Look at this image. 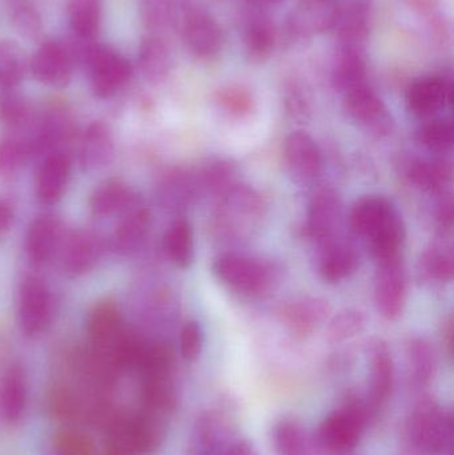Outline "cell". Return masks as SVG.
I'll return each instance as SVG.
<instances>
[{
	"label": "cell",
	"instance_id": "cell-1",
	"mask_svg": "<svg viewBox=\"0 0 454 455\" xmlns=\"http://www.w3.org/2000/svg\"><path fill=\"white\" fill-rule=\"evenodd\" d=\"M375 417L365 395L349 392L341 405L325 416L311 435L315 454H351Z\"/></svg>",
	"mask_w": 454,
	"mask_h": 455
},
{
	"label": "cell",
	"instance_id": "cell-2",
	"mask_svg": "<svg viewBox=\"0 0 454 455\" xmlns=\"http://www.w3.org/2000/svg\"><path fill=\"white\" fill-rule=\"evenodd\" d=\"M453 419L436 398L423 395L405 419L402 446L405 455H450Z\"/></svg>",
	"mask_w": 454,
	"mask_h": 455
},
{
	"label": "cell",
	"instance_id": "cell-3",
	"mask_svg": "<svg viewBox=\"0 0 454 455\" xmlns=\"http://www.w3.org/2000/svg\"><path fill=\"white\" fill-rule=\"evenodd\" d=\"M165 435V419L141 411L109 422L104 455H154Z\"/></svg>",
	"mask_w": 454,
	"mask_h": 455
},
{
	"label": "cell",
	"instance_id": "cell-4",
	"mask_svg": "<svg viewBox=\"0 0 454 455\" xmlns=\"http://www.w3.org/2000/svg\"><path fill=\"white\" fill-rule=\"evenodd\" d=\"M213 275L227 288L245 296H258L272 286L275 270L268 262L240 254H221L213 261Z\"/></svg>",
	"mask_w": 454,
	"mask_h": 455
},
{
	"label": "cell",
	"instance_id": "cell-5",
	"mask_svg": "<svg viewBox=\"0 0 454 455\" xmlns=\"http://www.w3.org/2000/svg\"><path fill=\"white\" fill-rule=\"evenodd\" d=\"M82 63L90 71L91 88L96 98H111L132 76L130 61L108 45L91 42L85 48Z\"/></svg>",
	"mask_w": 454,
	"mask_h": 455
},
{
	"label": "cell",
	"instance_id": "cell-6",
	"mask_svg": "<svg viewBox=\"0 0 454 455\" xmlns=\"http://www.w3.org/2000/svg\"><path fill=\"white\" fill-rule=\"evenodd\" d=\"M344 109L365 132L375 138H386L394 132V120L388 107L367 84L346 93Z\"/></svg>",
	"mask_w": 454,
	"mask_h": 455
},
{
	"label": "cell",
	"instance_id": "cell-7",
	"mask_svg": "<svg viewBox=\"0 0 454 455\" xmlns=\"http://www.w3.org/2000/svg\"><path fill=\"white\" fill-rule=\"evenodd\" d=\"M375 301L378 313L389 321H396L404 313L408 283L402 257L378 262Z\"/></svg>",
	"mask_w": 454,
	"mask_h": 455
},
{
	"label": "cell",
	"instance_id": "cell-8",
	"mask_svg": "<svg viewBox=\"0 0 454 455\" xmlns=\"http://www.w3.org/2000/svg\"><path fill=\"white\" fill-rule=\"evenodd\" d=\"M370 379L365 400L375 416L394 395L396 371L391 349L384 339H376L368 345Z\"/></svg>",
	"mask_w": 454,
	"mask_h": 455
},
{
	"label": "cell",
	"instance_id": "cell-9",
	"mask_svg": "<svg viewBox=\"0 0 454 455\" xmlns=\"http://www.w3.org/2000/svg\"><path fill=\"white\" fill-rule=\"evenodd\" d=\"M234 435V421L221 409H208L203 411L189 435V455H218L226 451Z\"/></svg>",
	"mask_w": 454,
	"mask_h": 455
},
{
	"label": "cell",
	"instance_id": "cell-10",
	"mask_svg": "<svg viewBox=\"0 0 454 455\" xmlns=\"http://www.w3.org/2000/svg\"><path fill=\"white\" fill-rule=\"evenodd\" d=\"M183 40L187 50L200 60H211L223 50L221 27L207 11L192 8L183 19Z\"/></svg>",
	"mask_w": 454,
	"mask_h": 455
},
{
	"label": "cell",
	"instance_id": "cell-11",
	"mask_svg": "<svg viewBox=\"0 0 454 455\" xmlns=\"http://www.w3.org/2000/svg\"><path fill=\"white\" fill-rule=\"evenodd\" d=\"M52 301L50 291L42 281L28 278L21 286L19 297V323L26 336L43 333L51 323Z\"/></svg>",
	"mask_w": 454,
	"mask_h": 455
},
{
	"label": "cell",
	"instance_id": "cell-12",
	"mask_svg": "<svg viewBox=\"0 0 454 455\" xmlns=\"http://www.w3.org/2000/svg\"><path fill=\"white\" fill-rule=\"evenodd\" d=\"M338 0H298L288 18V27L299 37H312L332 29L340 13Z\"/></svg>",
	"mask_w": 454,
	"mask_h": 455
},
{
	"label": "cell",
	"instance_id": "cell-13",
	"mask_svg": "<svg viewBox=\"0 0 454 455\" xmlns=\"http://www.w3.org/2000/svg\"><path fill=\"white\" fill-rule=\"evenodd\" d=\"M74 59L67 45L45 42L32 56L29 68L37 82L51 87H66L71 80Z\"/></svg>",
	"mask_w": 454,
	"mask_h": 455
},
{
	"label": "cell",
	"instance_id": "cell-14",
	"mask_svg": "<svg viewBox=\"0 0 454 455\" xmlns=\"http://www.w3.org/2000/svg\"><path fill=\"white\" fill-rule=\"evenodd\" d=\"M341 218V202L335 189L323 187L312 196L307 220V235L316 243H324L333 240Z\"/></svg>",
	"mask_w": 454,
	"mask_h": 455
},
{
	"label": "cell",
	"instance_id": "cell-15",
	"mask_svg": "<svg viewBox=\"0 0 454 455\" xmlns=\"http://www.w3.org/2000/svg\"><path fill=\"white\" fill-rule=\"evenodd\" d=\"M452 98V87L442 76L418 77L407 91L408 109L420 119H432L442 111Z\"/></svg>",
	"mask_w": 454,
	"mask_h": 455
},
{
	"label": "cell",
	"instance_id": "cell-16",
	"mask_svg": "<svg viewBox=\"0 0 454 455\" xmlns=\"http://www.w3.org/2000/svg\"><path fill=\"white\" fill-rule=\"evenodd\" d=\"M141 401L143 411L167 419L175 411L179 403L178 387L172 371L143 374Z\"/></svg>",
	"mask_w": 454,
	"mask_h": 455
},
{
	"label": "cell",
	"instance_id": "cell-17",
	"mask_svg": "<svg viewBox=\"0 0 454 455\" xmlns=\"http://www.w3.org/2000/svg\"><path fill=\"white\" fill-rule=\"evenodd\" d=\"M263 211V202L253 189L234 187L223 196L220 220L228 229L237 230L255 224Z\"/></svg>",
	"mask_w": 454,
	"mask_h": 455
},
{
	"label": "cell",
	"instance_id": "cell-18",
	"mask_svg": "<svg viewBox=\"0 0 454 455\" xmlns=\"http://www.w3.org/2000/svg\"><path fill=\"white\" fill-rule=\"evenodd\" d=\"M284 155L291 171L303 180H312L322 172L323 156L319 144L304 131H295L288 136Z\"/></svg>",
	"mask_w": 454,
	"mask_h": 455
},
{
	"label": "cell",
	"instance_id": "cell-19",
	"mask_svg": "<svg viewBox=\"0 0 454 455\" xmlns=\"http://www.w3.org/2000/svg\"><path fill=\"white\" fill-rule=\"evenodd\" d=\"M397 210L383 196H365L357 200L349 213V226L354 235L370 238L397 215Z\"/></svg>",
	"mask_w": 454,
	"mask_h": 455
},
{
	"label": "cell",
	"instance_id": "cell-20",
	"mask_svg": "<svg viewBox=\"0 0 454 455\" xmlns=\"http://www.w3.org/2000/svg\"><path fill=\"white\" fill-rule=\"evenodd\" d=\"M331 307L320 297H303L285 305L283 321L295 336L307 337L314 333L330 317Z\"/></svg>",
	"mask_w": 454,
	"mask_h": 455
},
{
	"label": "cell",
	"instance_id": "cell-21",
	"mask_svg": "<svg viewBox=\"0 0 454 455\" xmlns=\"http://www.w3.org/2000/svg\"><path fill=\"white\" fill-rule=\"evenodd\" d=\"M407 365L410 387L424 392L437 373L436 350L428 339H410L407 347Z\"/></svg>",
	"mask_w": 454,
	"mask_h": 455
},
{
	"label": "cell",
	"instance_id": "cell-22",
	"mask_svg": "<svg viewBox=\"0 0 454 455\" xmlns=\"http://www.w3.org/2000/svg\"><path fill=\"white\" fill-rule=\"evenodd\" d=\"M323 246L319 272L324 283L335 285L356 272L359 257L352 246L333 240Z\"/></svg>",
	"mask_w": 454,
	"mask_h": 455
},
{
	"label": "cell",
	"instance_id": "cell-23",
	"mask_svg": "<svg viewBox=\"0 0 454 455\" xmlns=\"http://www.w3.org/2000/svg\"><path fill=\"white\" fill-rule=\"evenodd\" d=\"M367 72V61L362 47L341 45L333 63L332 85L341 92H349L365 84Z\"/></svg>",
	"mask_w": 454,
	"mask_h": 455
},
{
	"label": "cell",
	"instance_id": "cell-24",
	"mask_svg": "<svg viewBox=\"0 0 454 455\" xmlns=\"http://www.w3.org/2000/svg\"><path fill=\"white\" fill-rule=\"evenodd\" d=\"M71 176V164L63 154H52L44 160L37 175V195L45 204L61 199Z\"/></svg>",
	"mask_w": 454,
	"mask_h": 455
},
{
	"label": "cell",
	"instance_id": "cell-25",
	"mask_svg": "<svg viewBox=\"0 0 454 455\" xmlns=\"http://www.w3.org/2000/svg\"><path fill=\"white\" fill-rule=\"evenodd\" d=\"M275 455H316L312 437L299 419L283 417L271 432Z\"/></svg>",
	"mask_w": 454,
	"mask_h": 455
},
{
	"label": "cell",
	"instance_id": "cell-26",
	"mask_svg": "<svg viewBox=\"0 0 454 455\" xmlns=\"http://www.w3.org/2000/svg\"><path fill=\"white\" fill-rule=\"evenodd\" d=\"M26 374L20 365H11L3 376L0 385V411L3 419L15 424L23 417L27 408Z\"/></svg>",
	"mask_w": 454,
	"mask_h": 455
},
{
	"label": "cell",
	"instance_id": "cell-27",
	"mask_svg": "<svg viewBox=\"0 0 454 455\" xmlns=\"http://www.w3.org/2000/svg\"><path fill=\"white\" fill-rule=\"evenodd\" d=\"M243 43L245 52L252 60L268 59L276 45V29L271 19L261 13L248 16L243 27Z\"/></svg>",
	"mask_w": 454,
	"mask_h": 455
},
{
	"label": "cell",
	"instance_id": "cell-28",
	"mask_svg": "<svg viewBox=\"0 0 454 455\" xmlns=\"http://www.w3.org/2000/svg\"><path fill=\"white\" fill-rule=\"evenodd\" d=\"M370 8L362 2L341 5L335 27L341 45L360 47L370 32Z\"/></svg>",
	"mask_w": 454,
	"mask_h": 455
},
{
	"label": "cell",
	"instance_id": "cell-29",
	"mask_svg": "<svg viewBox=\"0 0 454 455\" xmlns=\"http://www.w3.org/2000/svg\"><path fill=\"white\" fill-rule=\"evenodd\" d=\"M405 173L416 187L431 194H444L452 179V168L444 160H408Z\"/></svg>",
	"mask_w": 454,
	"mask_h": 455
},
{
	"label": "cell",
	"instance_id": "cell-30",
	"mask_svg": "<svg viewBox=\"0 0 454 455\" xmlns=\"http://www.w3.org/2000/svg\"><path fill=\"white\" fill-rule=\"evenodd\" d=\"M149 223L151 215L146 207L133 204L128 208L115 235L117 251L123 254H130L139 249L148 232Z\"/></svg>",
	"mask_w": 454,
	"mask_h": 455
},
{
	"label": "cell",
	"instance_id": "cell-31",
	"mask_svg": "<svg viewBox=\"0 0 454 455\" xmlns=\"http://www.w3.org/2000/svg\"><path fill=\"white\" fill-rule=\"evenodd\" d=\"M135 204V196L122 181L109 180L93 192L90 200L91 212L99 218L123 212Z\"/></svg>",
	"mask_w": 454,
	"mask_h": 455
},
{
	"label": "cell",
	"instance_id": "cell-32",
	"mask_svg": "<svg viewBox=\"0 0 454 455\" xmlns=\"http://www.w3.org/2000/svg\"><path fill=\"white\" fill-rule=\"evenodd\" d=\"M99 245L88 233H75L63 251V267L68 275H80L98 261Z\"/></svg>",
	"mask_w": 454,
	"mask_h": 455
},
{
	"label": "cell",
	"instance_id": "cell-33",
	"mask_svg": "<svg viewBox=\"0 0 454 455\" xmlns=\"http://www.w3.org/2000/svg\"><path fill=\"white\" fill-rule=\"evenodd\" d=\"M58 240V223L47 216L36 219L27 233V253L29 259L35 264H44L55 251Z\"/></svg>",
	"mask_w": 454,
	"mask_h": 455
},
{
	"label": "cell",
	"instance_id": "cell-34",
	"mask_svg": "<svg viewBox=\"0 0 454 455\" xmlns=\"http://www.w3.org/2000/svg\"><path fill=\"white\" fill-rule=\"evenodd\" d=\"M405 235H407V232H405L404 221L397 213L372 237L368 238L370 253L375 257L376 261H386V259L402 256Z\"/></svg>",
	"mask_w": 454,
	"mask_h": 455
},
{
	"label": "cell",
	"instance_id": "cell-35",
	"mask_svg": "<svg viewBox=\"0 0 454 455\" xmlns=\"http://www.w3.org/2000/svg\"><path fill=\"white\" fill-rule=\"evenodd\" d=\"M67 11L76 37L93 40L100 28L101 0H68Z\"/></svg>",
	"mask_w": 454,
	"mask_h": 455
},
{
	"label": "cell",
	"instance_id": "cell-36",
	"mask_svg": "<svg viewBox=\"0 0 454 455\" xmlns=\"http://www.w3.org/2000/svg\"><path fill=\"white\" fill-rule=\"evenodd\" d=\"M171 53L167 44L160 37L149 36L139 48V64L144 76L152 82H159L167 76L171 69Z\"/></svg>",
	"mask_w": 454,
	"mask_h": 455
},
{
	"label": "cell",
	"instance_id": "cell-37",
	"mask_svg": "<svg viewBox=\"0 0 454 455\" xmlns=\"http://www.w3.org/2000/svg\"><path fill=\"white\" fill-rule=\"evenodd\" d=\"M165 249L176 267L183 269L191 267L195 259V240L194 229L188 221L184 219L173 221L165 235Z\"/></svg>",
	"mask_w": 454,
	"mask_h": 455
},
{
	"label": "cell",
	"instance_id": "cell-38",
	"mask_svg": "<svg viewBox=\"0 0 454 455\" xmlns=\"http://www.w3.org/2000/svg\"><path fill=\"white\" fill-rule=\"evenodd\" d=\"M112 155V139L106 125L91 124L83 136L80 162L85 168H96L106 164Z\"/></svg>",
	"mask_w": 454,
	"mask_h": 455
},
{
	"label": "cell",
	"instance_id": "cell-39",
	"mask_svg": "<svg viewBox=\"0 0 454 455\" xmlns=\"http://www.w3.org/2000/svg\"><path fill=\"white\" fill-rule=\"evenodd\" d=\"M416 140L432 154H447L454 143L453 123L450 119L434 117L418 128Z\"/></svg>",
	"mask_w": 454,
	"mask_h": 455
},
{
	"label": "cell",
	"instance_id": "cell-40",
	"mask_svg": "<svg viewBox=\"0 0 454 455\" xmlns=\"http://www.w3.org/2000/svg\"><path fill=\"white\" fill-rule=\"evenodd\" d=\"M27 61L24 51L11 40L0 42V90L12 91L23 79Z\"/></svg>",
	"mask_w": 454,
	"mask_h": 455
},
{
	"label": "cell",
	"instance_id": "cell-41",
	"mask_svg": "<svg viewBox=\"0 0 454 455\" xmlns=\"http://www.w3.org/2000/svg\"><path fill=\"white\" fill-rule=\"evenodd\" d=\"M237 172L234 164L224 160L208 164L196 178L199 189L211 192V194L224 196L227 192L236 187Z\"/></svg>",
	"mask_w": 454,
	"mask_h": 455
},
{
	"label": "cell",
	"instance_id": "cell-42",
	"mask_svg": "<svg viewBox=\"0 0 454 455\" xmlns=\"http://www.w3.org/2000/svg\"><path fill=\"white\" fill-rule=\"evenodd\" d=\"M420 272L428 280L450 283L454 275L452 249L444 245H432L420 259Z\"/></svg>",
	"mask_w": 454,
	"mask_h": 455
},
{
	"label": "cell",
	"instance_id": "cell-43",
	"mask_svg": "<svg viewBox=\"0 0 454 455\" xmlns=\"http://www.w3.org/2000/svg\"><path fill=\"white\" fill-rule=\"evenodd\" d=\"M364 313L359 309L341 310L330 321L328 325V339L332 342H344L346 339H354L357 334L362 333L365 328Z\"/></svg>",
	"mask_w": 454,
	"mask_h": 455
},
{
	"label": "cell",
	"instance_id": "cell-44",
	"mask_svg": "<svg viewBox=\"0 0 454 455\" xmlns=\"http://www.w3.org/2000/svg\"><path fill=\"white\" fill-rule=\"evenodd\" d=\"M51 455H96L92 440L77 430L56 433L51 443Z\"/></svg>",
	"mask_w": 454,
	"mask_h": 455
},
{
	"label": "cell",
	"instance_id": "cell-45",
	"mask_svg": "<svg viewBox=\"0 0 454 455\" xmlns=\"http://www.w3.org/2000/svg\"><path fill=\"white\" fill-rule=\"evenodd\" d=\"M13 26L24 36H35L42 29L39 13L28 0H12L10 7Z\"/></svg>",
	"mask_w": 454,
	"mask_h": 455
},
{
	"label": "cell",
	"instance_id": "cell-46",
	"mask_svg": "<svg viewBox=\"0 0 454 455\" xmlns=\"http://www.w3.org/2000/svg\"><path fill=\"white\" fill-rule=\"evenodd\" d=\"M50 408L53 416L60 421H74L80 414L82 401L67 387H56L51 393Z\"/></svg>",
	"mask_w": 454,
	"mask_h": 455
},
{
	"label": "cell",
	"instance_id": "cell-47",
	"mask_svg": "<svg viewBox=\"0 0 454 455\" xmlns=\"http://www.w3.org/2000/svg\"><path fill=\"white\" fill-rule=\"evenodd\" d=\"M28 119L26 100L12 91H5L0 98V122L10 127H20Z\"/></svg>",
	"mask_w": 454,
	"mask_h": 455
},
{
	"label": "cell",
	"instance_id": "cell-48",
	"mask_svg": "<svg viewBox=\"0 0 454 455\" xmlns=\"http://www.w3.org/2000/svg\"><path fill=\"white\" fill-rule=\"evenodd\" d=\"M218 103L224 111L234 116H245L253 108V98L247 90L228 87L218 93Z\"/></svg>",
	"mask_w": 454,
	"mask_h": 455
},
{
	"label": "cell",
	"instance_id": "cell-49",
	"mask_svg": "<svg viewBox=\"0 0 454 455\" xmlns=\"http://www.w3.org/2000/svg\"><path fill=\"white\" fill-rule=\"evenodd\" d=\"M31 155L28 143L16 140L0 141V175L15 172Z\"/></svg>",
	"mask_w": 454,
	"mask_h": 455
},
{
	"label": "cell",
	"instance_id": "cell-50",
	"mask_svg": "<svg viewBox=\"0 0 454 455\" xmlns=\"http://www.w3.org/2000/svg\"><path fill=\"white\" fill-rule=\"evenodd\" d=\"M180 355L184 360L194 361L202 355L204 347V331L199 321H188L180 331Z\"/></svg>",
	"mask_w": 454,
	"mask_h": 455
},
{
	"label": "cell",
	"instance_id": "cell-51",
	"mask_svg": "<svg viewBox=\"0 0 454 455\" xmlns=\"http://www.w3.org/2000/svg\"><path fill=\"white\" fill-rule=\"evenodd\" d=\"M287 107L291 114L295 116H306L308 112V100L304 96L303 91L299 87H292L287 93Z\"/></svg>",
	"mask_w": 454,
	"mask_h": 455
},
{
	"label": "cell",
	"instance_id": "cell-52",
	"mask_svg": "<svg viewBox=\"0 0 454 455\" xmlns=\"http://www.w3.org/2000/svg\"><path fill=\"white\" fill-rule=\"evenodd\" d=\"M408 7L423 15L434 16L440 7V0H402Z\"/></svg>",
	"mask_w": 454,
	"mask_h": 455
},
{
	"label": "cell",
	"instance_id": "cell-53",
	"mask_svg": "<svg viewBox=\"0 0 454 455\" xmlns=\"http://www.w3.org/2000/svg\"><path fill=\"white\" fill-rule=\"evenodd\" d=\"M437 220L442 227L450 229L453 224V203L450 197L442 199L437 208Z\"/></svg>",
	"mask_w": 454,
	"mask_h": 455
},
{
	"label": "cell",
	"instance_id": "cell-54",
	"mask_svg": "<svg viewBox=\"0 0 454 455\" xmlns=\"http://www.w3.org/2000/svg\"><path fill=\"white\" fill-rule=\"evenodd\" d=\"M223 455H259V453L250 441L240 440L231 443Z\"/></svg>",
	"mask_w": 454,
	"mask_h": 455
},
{
	"label": "cell",
	"instance_id": "cell-55",
	"mask_svg": "<svg viewBox=\"0 0 454 455\" xmlns=\"http://www.w3.org/2000/svg\"><path fill=\"white\" fill-rule=\"evenodd\" d=\"M11 223H12V213L4 203L0 202V235L10 229Z\"/></svg>",
	"mask_w": 454,
	"mask_h": 455
},
{
	"label": "cell",
	"instance_id": "cell-56",
	"mask_svg": "<svg viewBox=\"0 0 454 455\" xmlns=\"http://www.w3.org/2000/svg\"><path fill=\"white\" fill-rule=\"evenodd\" d=\"M247 2H250L251 4L255 5V7L264 8L280 4V3L284 2V0H247Z\"/></svg>",
	"mask_w": 454,
	"mask_h": 455
}]
</instances>
